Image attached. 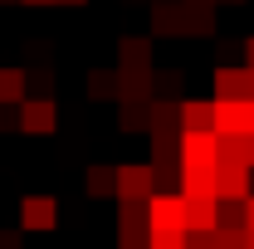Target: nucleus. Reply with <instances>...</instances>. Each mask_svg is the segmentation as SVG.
I'll list each match as a JSON object with an SVG mask.
<instances>
[{"label": "nucleus", "instance_id": "nucleus-6", "mask_svg": "<svg viewBox=\"0 0 254 249\" xmlns=\"http://www.w3.org/2000/svg\"><path fill=\"white\" fill-rule=\"evenodd\" d=\"M30 5H49V0H30Z\"/></svg>", "mask_w": 254, "mask_h": 249}, {"label": "nucleus", "instance_id": "nucleus-4", "mask_svg": "<svg viewBox=\"0 0 254 249\" xmlns=\"http://www.w3.org/2000/svg\"><path fill=\"white\" fill-rule=\"evenodd\" d=\"M186 123L190 127H205V123H210V113H205V108H186Z\"/></svg>", "mask_w": 254, "mask_h": 249}, {"label": "nucleus", "instance_id": "nucleus-3", "mask_svg": "<svg viewBox=\"0 0 254 249\" xmlns=\"http://www.w3.org/2000/svg\"><path fill=\"white\" fill-rule=\"evenodd\" d=\"M49 220H54L49 200H25V225H49Z\"/></svg>", "mask_w": 254, "mask_h": 249}, {"label": "nucleus", "instance_id": "nucleus-1", "mask_svg": "<svg viewBox=\"0 0 254 249\" xmlns=\"http://www.w3.org/2000/svg\"><path fill=\"white\" fill-rule=\"evenodd\" d=\"M54 127V103H25V132H49Z\"/></svg>", "mask_w": 254, "mask_h": 249}, {"label": "nucleus", "instance_id": "nucleus-2", "mask_svg": "<svg viewBox=\"0 0 254 249\" xmlns=\"http://www.w3.org/2000/svg\"><path fill=\"white\" fill-rule=\"evenodd\" d=\"M25 93V73L20 68H0V103H15Z\"/></svg>", "mask_w": 254, "mask_h": 249}, {"label": "nucleus", "instance_id": "nucleus-5", "mask_svg": "<svg viewBox=\"0 0 254 249\" xmlns=\"http://www.w3.org/2000/svg\"><path fill=\"white\" fill-rule=\"evenodd\" d=\"M250 63H254V39H250Z\"/></svg>", "mask_w": 254, "mask_h": 249}, {"label": "nucleus", "instance_id": "nucleus-7", "mask_svg": "<svg viewBox=\"0 0 254 249\" xmlns=\"http://www.w3.org/2000/svg\"><path fill=\"white\" fill-rule=\"evenodd\" d=\"M68 5H83V0H68Z\"/></svg>", "mask_w": 254, "mask_h": 249}]
</instances>
